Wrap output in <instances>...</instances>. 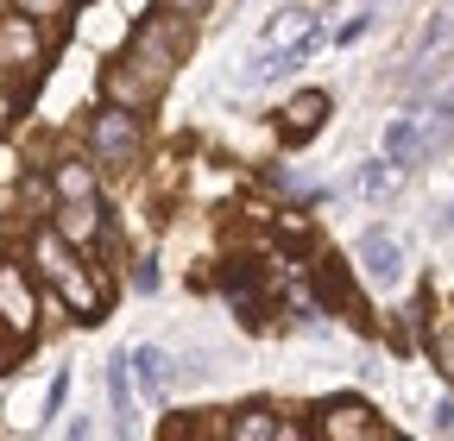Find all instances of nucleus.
Listing matches in <instances>:
<instances>
[{"label": "nucleus", "instance_id": "6ab92c4d", "mask_svg": "<svg viewBox=\"0 0 454 441\" xmlns=\"http://www.w3.org/2000/svg\"><path fill=\"white\" fill-rule=\"evenodd\" d=\"M397 177H404V171H397L391 158H372V164H360V177H354V183H360V196H366V202H379Z\"/></svg>", "mask_w": 454, "mask_h": 441}, {"label": "nucleus", "instance_id": "f257e3e1", "mask_svg": "<svg viewBox=\"0 0 454 441\" xmlns=\"http://www.w3.org/2000/svg\"><path fill=\"white\" fill-rule=\"evenodd\" d=\"M26 265H32V278L44 284V297H51V303H64L70 321H82V328L107 321V303H114L107 278L89 265V252H76L64 234L51 228V220H38V228H32V240H26Z\"/></svg>", "mask_w": 454, "mask_h": 441}, {"label": "nucleus", "instance_id": "9b49d317", "mask_svg": "<svg viewBox=\"0 0 454 441\" xmlns=\"http://www.w3.org/2000/svg\"><path fill=\"white\" fill-rule=\"evenodd\" d=\"M127 366H133V384H139V391H145L152 404L177 391V360H170V347L139 341V347H127Z\"/></svg>", "mask_w": 454, "mask_h": 441}, {"label": "nucleus", "instance_id": "6e6552de", "mask_svg": "<svg viewBox=\"0 0 454 441\" xmlns=\"http://www.w3.org/2000/svg\"><path fill=\"white\" fill-rule=\"evenodd\" d=\"M328 114H334L328 89H297L291 101L278 107V120H271V127H278V139H284V145H309V139L328 127Z\"/></svg>", "mask_w": 454, "mask_h": 441}, {"label": "nucleus", "instance_id": "a211bd4d", "mask_svg": "<svg viewBox=\"0 0 454 441\" xmlns=\"http://www.w3.org/2000/svg\"><path fill=\"white\" fill-rule=\"evenodd\" d=\"M26 107H32V89H26V82H13V76H0V139L20 127Z\"/></svg>", "mask_w": 454, "mask_h": 441}, {"label": "nucleus", "instance_id": "f3484780", "mask_svg": "<svg viewBox=\"0 0 454 441\" xmlns=\"http://www.w3.org/2000/svg\"><path fill=\"white\" fill-rule=\"evenodd\" d=\"M13 13H26V19H38V26H51L57 38H64V26H70V13H76V0H7Z\"/></svg>", "mask_w": 454, "mask_h": 441}, {"label": "nucleus", "instance_id": "1a4fd4ad", "mask_svg": "<svg viewBox=\"0 0 454 441\" xmlns=\"http://www.w3.org/2000/svg\"><path fill=\"white\" fill-rule=\"evenodd\" d=\"M51 228L64 234L76 252H89V259H95L101 228H107V202H101V196H82V202H51Z\"/></svg>", "mask_w": 454, "mask_h": 441}, {"label": "nucleus", "instance_id": "a878e982", "mask_svg": "<svg viewBox=\"0 0 454 441\" xmlns=\"http://www.w3.org/2000/svg\"><path fill=\"white\" fill-rule=\"evenodd\" d=\"M448 429H454V398L435 404V435H448Z\"/></svg>", "mask_w": 454, "mask_h": 441}, {"label": "nucleus", "instance_id": "5701e85b", "mask_svg": "<svg viewBox=\"0 0 454 441\" xmlns=\"http://www.w3.org/2000/svg\"><path fill=\"white\" fill-rule=\"evenodd\" d=\"M127 265H133V271H127V284H133L139 297H152V290H158V259L139 252V259H127Z\"/></svg>", "mask_w": 454, "mask_h": 441}, {"label": "nucleus", "instance_id": "423d86ee", "mask_svg": "<svg viewBox=\"0 0 454 441\" xmlns=\"http://www.w3.org/2000/svg\"><path fill=\"white\" fill-rule=\"evenodd\" d=\"M322 441H391V429L379 422V410L360 398V391H334L316 404V422H309Z\"/></svg>", "mask_w": 454, "mask_h": 441}, {"label": "nucleus", "instance_id": "f03ea898", "mask_svg": "<svg viewBox=\"0 0 454 441\" xmlns=\"http://www.w3.org/2000/svg\"><path fill=\"white\" fill-rule=\"evenodd\" d=\"M82 151L101 164V177H133L145 164V114H127V107L101 101L95 114L82 120Z\"/></svg>", "mask_w": 454, "mask_h": 441}, {"label": "nucleus", "instance_id": "393cba45", "mask_svg": "<svg viewBox=\"0 0 454 441\" xmlns=\"http://www.w3.org/2000/svg\"><path fill=\"white\" fill-rule=\"evenodd\" d=\"M366 32H372V13H354L348 26H340V32H334V44H360Z\"/></svg>", "mask_w": 454, "mask_h": 441}, {"label": "nucleus", "instance_id": "ddd939ff", "mask_svg": "<svg viewBox=\"0 0 454 441\" xmlns=\"http://www.w3.org/2000/svg\"><path fill=\"white\" fill-rule=\"evenodd\" d=\"M278 422H284L278 404H234L215 435H221V441H278Z\"/></svg>", "mask_w": 454, "mask_h": 441}, {"label": "nucleus", "instance_id": "9d476101", "mask_svg": "<svg viewBox=\"0 0 454 441\" xmlns=\"http://www.w3.org/2000/svg\"><path fill=\"white\" fill-rule=\"evenodd\" d=\"M360 271H366V284H379V290L404 284V246H397L391 228H366L360 234Z\"/></svg>", "mask_w": 454, "mask_h": 441}, {"label": "nucleus", "instance_id": "0eeeda50", "mask_svg": "<svg viewBox=\"0 0 454 441\" xmlns=\"http://www.w3.org/2000/svg\"><path fill=\"white\" fill-rule=\"evenodd\" d=\"M95 95L101 101H114V107H127V114H152V107L164 101V89L127 58V50H121V58H107L101 64V76H95Z\"/></svg>", "mask_w": 454, "mask_h": 441}, {"label": "nucleus", "instance_id": "f8f14e48", "mask_svg": "<svg viewBox=\"0 0 454 441\" xmlns=\"http://www.w3.org/2000/svg\"><path fill=\"white\" fill-rule=\"evenodd\" d=\"M44 177H51V196H57V202L101 196V164H95L89 151H64L57 164H44Z\"/></svg>", "mask_w": 454, "mask_h": 441}, {"label": "nucleus", "instance_id": "2eb2a0df", "mask_svg": "<svg viewBox=\"0 0 454 441\" xmlns=\"http://www.w3.org/2000/svg\"><path fill=\"white\" fill-rule=\"evenodd\" d=\"M423 353H429V366L454 384V315H442V321L423 328Z\"/></svg>", "mask_w": 454, "mask_h": 441}, {"label": "nucleus", "instance_id": "b1692460", "mask_svg": "<svg viewBox=\"0 0 454 441\" xmlns=\"http://www.w3.org/2000/svg\"><path fill=\"white\" fill-rule=\"evenodd\" d=\"M26 353H32V347H26V341L13 335V328H7V321H0V372H13V366H20Z\"/></svg>", "mask_w": 454, "mask_h": 441}, {"label": "nucleus", "instance_id": "20e7f679", "mask_svg": "<svg viewBox=\"0 0 454 441\" xmlns=\"http://www.w3.org/2000/svg\"><path fill=\"white\" fill-rule=\"evenodd\" d=\"M57 38L51 26H38V19H26V13H13L7 0H0V76H13V82H26V89H38L44 76H51V58H57Z\"/></svg>", "mask_w": 454, "mask_h": 441}, {"label": "nucleus", "instance_id": "4be33fe9", "mask_svg": "<svg viewBox=\"0 0 454 441\" xmlns=\"http://www.w3.org/2000/svg\"><path fill=\"white\" fill-rule=\"evenodd\" d=\"M64 404H70V372L57 366V378L44 384V422H57V416H64Z\"/></svg>", "mask_w": 454, "mask_h": 441}, {"label": "nucleus", "instance_id": "412c9836", "mask_svg": "<svg viewBox=\"0 0 454 441\" xmlns=\"http://www.w3.org/2000/svg\"><path fill=\"white\" fill-rule=\"evenodd\" d=\"M158 13H170V19H190V26H202L208 13H215V0H152Z\"/></svg>", "mask_w": 454, "mask_h": 441}, {"label": "nucleus", "instance_id": "aec40b11", "mask_svg": "<svg viewBox=\"0 0 454 441\" xmlns=\"http://www.w3.org/2000/svg\"><path fill=\"white\" fill-rule=\"evenodd\" d=\"M448 32H454V13H435V19L423 26V38L411 44V64H429V58H435V50L448 44Z\"/></svg>", "mask_w": 454, "mask_h": 441}, {"label": "nucleus", "instance_id": "7ed1b4c3", "mask_svg": "<svg viewBox=\"0 0 454 441\" xmlns=\"http://www.w3.org/2000/svg\"><path fill=\"white\" fill-rule=\"evenodd\" d=\"M190 38H196V26L190 19H170V13H145V19H133V32H127V58L158 82V89H170L177 82V70H184V58H190Z\"/></svg>", "mask_w": 454, "mask_h": 441}, {"label": "nucleus", "instance_id": "39448f33", "mask_svg": "<svg viewBox=\"0 0 454 441\" xmlns=\"http://www.w3.org/2000/svg\"><path fill=\"white\" fill-rule=\"evenodd\" d=\"M0 321L13 328L26 347H38V328H44V284L32 278V265L0 252Z\"/></svg>", "mask_w": 454, "mask_h": 441}, {"label": "nucleus", "instance_id": "dca6fc26", "mask_svg": "<svg viewBox=\"0 0 454 441\" xmlns=\"http://www.w3.org/2000/svg\"><path fill=\"white\" fill-rule=\"evenodd\" d=\"M101 384H107V404H114V416H127V404H133V366H127V353H107Z\"/></svg>", "mask_w": 454, "mask_h": 441}, {"label": "nucleus", "instance_id": "4468645a", "mask_svg": "<svg viewBox=\"0 0 454 441\" xmlns=\"http://www.w3.org/2000/svg\"><path fill=\"white\" fill-rule=\"evenodd\" d=\"M385 158L397 164V171H417L423 164V114L417 107H404V114L385 127Z\"/></svg>", "mask_w": 454, "mask_h": 441}]
</instances>
